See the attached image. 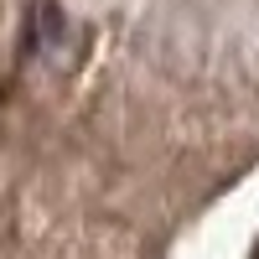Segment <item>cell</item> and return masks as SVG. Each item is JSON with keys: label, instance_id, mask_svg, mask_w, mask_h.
Wrapping results in <instances>:
<instances>
[{"label": "cell", "instance_id": "6da1fadb", "mask_svg": "<svg viewBox=\"0 0 259 259\" xmlns=\"http://www.w3.org/2000/svg\"><path fill=\"white\" fill-rule=\"evenodd\" d=\"M26 52H36L57 73H73L78 57L89 52V31L73 26L57 0H36V6H31V31H26Z\"/></svg>", "mask_w": 259, "mask_h": 259}, {"label": "cell", "instance_id": "7a4b0ae2", "mask_svg": "<svg viewBox=\"0 0 259 259\" xmlns=\"http://www.w3.org/2000/svg\"><path fill=\"white\" fill-rule=\"evenodd\" d=\"M254 259H259V254H254Z\"/></svg>", "mask_w": 259, "mask_h": 259}]
</instances>
